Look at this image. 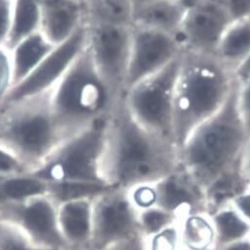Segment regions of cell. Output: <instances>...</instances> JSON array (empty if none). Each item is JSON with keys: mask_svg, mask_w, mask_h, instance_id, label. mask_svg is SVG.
<instances>
[{"mask_svg": "<svg viewBox=\"0 0 250 250\" xmlns=\"http://www.w3.org/2000/svg\"><path fill=\"white\" fill-rule=\"evenodd\" d=\"M179 166V148L166 138L144 128L122 98L108 118L101 176L112 188L130 190L151 184Z\"/></svg>", "mask_w": 250, "mask_h": 250, "instance_id": "1", "label": "cell"}, {"mask_svg": "<svg viewBox=\"0 0 250 250\" xmlns=\"http://www.w3.org/2000/svg\"><path fill=\"white\" fill-rule=\"evenodd\" d=\"M248 137L238 107L235 81L223 107L202 123L181 145L179 165L206 191L240 165Z\"/></svg>", "mask_w": 250, "mask_h": 250, "instance_id": "2", "label": "cell"}, {"mask_svg": "<svg viewBox=\"0 0 250 250\" xmlns=\"http://www.w3.org/2000/svg\"><path fill=\"white\" fill-rule=\"evenodd\" d=\"M235 78L215 55L183 51L173 97V135L178 146L229 98Z\"/></svg>", "mask_w": 250, "mask_h": 250, "instance_id": "3", "label": "cell"}, {"mask_svg": "<svg viewBox=\"0 0 250 250\" xmlns=\"http://www.w3.org/2000/svg\"><path fill=\"white\" fill-rule=\"evenodd\" d=\"M51 91L0 107V147L33 171L67 139L55 117Z\"/></svg>", "mask_w": 250, "mask_h": 250, "instance_id": "4", "label": "cell"}, {"mask_svg": "<svg viewBox=\"0 0 250 250\" xmlns=\"http://www.w3.org/2000/svg\"><path fill=\"white\" fill-rule=\"evenodd\" d=\"M118 101L99 74L87 46L51 91L55 117L67 138L109 116Z\"/></svg>", "mask_w": 250, "mask_h": 250, "instance_id": "5", "label": "cell"}, {"mask_svg": "<svg viewBox=\"0 0 250 250\" xmlns=\"http://www.w3.org/2000/svg\"><path fill=\"white\" fill-rule=\"evenodd\" d=\"M109 116L67 139L43 164L31 171L50 182H89L105 184L101 165ZM106 185V184H105Z\"/></svg>", "mask_w": 250, "mask_h": 250, "instance_id": "6", "label": "cell"}, {"mask_svg": "<svg viewBox=\"0 0 250 250\" xmlns=\"http://www.w3.org/2000/svg\"><path fill=\"white\" fill-rule=\"evenodd\" d=\"M180 57L128 88L122 97L125 107L144 128L174 143L173 97Z\"/></svg>", "mask_w": 250, "mask_h": 250, "instance_id": "7", "label": "cell"}, {"mask_svg": "<svg viewBox=\"0 0 250 250\" xmlns=\"http://www.w3.org/2000/svg\"><path fill=\"white\" fill-rule=\"evenodd\" d=\"M87 47L92 61L116 101L126 91L132 27L87 24Z\"/></svg>", "mask_w": 250, "mask_h": 250, "instance_id": "8", "label": "cell"}, {"mask_svg": "<svg viewBox=\"0 0 250 250\" xmlns=\"http://www.w3.org/2000/svg\"><path fill=\"white\" fill-rule=\"evenodd\" d=\"M138 235L139 211L127 190L110 187L93 199L89 250H105Z\"/></svg>", "mask_w": 250, "mask_h": 250, "instance_id": "9", "label": "cell"}, {"mask_svg": "<svg viewBox=\"0 0 250 250\" xmlns=\"http://www.w3.org/2000/svg\"><path fill=\"white\" fill-rule=\"evenodd\" d=\"M0 221L15 228L41 248L61 250L65 247L58 223V205L48 194L1 206Z\"/></svg>", "mask_w": 250, "mask_h": 250, "instance_id": "10", "label": "cell"}, {"mask_svg": "<svg viewBox=\"0 0 250 250\" xmlns=\"http://www.w3.org/2000/svg\"><path fill=\"white\" fill-rule=\"evenodd\" d=\"M87 42L88 33L85 22L67 40L57 45L31 74L14 85L4 103L22 100L52 90L78 56L84 51Z\"/></svg>", "mask_w": 250, "mask_h": 250, "instance_id": "11", "label": "cell"}, {"mask_svg": "<svg viewBox=\"0 0 250 250\" xmlns=\"http://www.w3.org/2000/svg\"><path fill=\"white\" fill-rule=\"evenodd\" d=\"M231 23L218 0H190L176 38L182 51L215 55Z\"/></svg>", "mask_w": 250, "mask_h": 250, "instance_id": "12", "label": "cell"}, {"mask_svg": "<svg viewBox=\"0 0 250 250\" xmlns=\"http://www.w3.org/2000/svg\"><path fill=\"white\" fill-rule=\"evenodd\" d=\"M182 52V47L176 37L132 26L131 54L126 90L168 65Z\"/></svg>", "mask_w": 250, "mask_h": 250, "instance_id": "13", "label": "cell"}, {"mask_svg": "<svg viewBox=\"0 0 250 250\" xmlns=\"http://www.w3.org/2000/svg\"><path fill=\"white\" fill-rule=\"evenodd\" d=\"M156 207L177 215L206 212L204 188L181 166L154 183Z\"/></svg>", "mask_w": 250, "mask_h": 250, "instance_id": "14", "label": "cell"}, {"mask_svg": "<svg viewBox=\"0 0 250 250\" xmlns=\"http://www.w3.org/2000/svg\"><path fill=\"white\" fill-rule=\"evenodd\" d=\"M187 7L185 0H138L134 1L132 26L176 37Z\"/></svg>", "mask_w": 250, "mask_h": 250, "instance_id": "15", "label": "cell"}, {"mask_svg": "<svg viewBox=\"0 0 250 250\" xmlns=\"http://www.w3.org/2000/svg\"><path fill=\"white\" fill-rule=\"evenodd\" d=\"M92 202L90 199L58 205V223L65 246L86 247L92 233Z\"/></svg>", "mask_w": 250, "mask_h": 250, "instance_id": "16", "label": "cell"}, {"mask_svg": "<svg viewBox=\"0 0 250 250\" xmlns=\"http://www.w3.org/2000/svg\"><path fill=\"white\" fill-rule=\"evenodd\" d=\"M55 47L41 31L27 37L14 46L10 50L13 86L31 74Z\"/></svg>", "mask_w": 250, "mask_h": 250, "instance_id": "17", "label": "cell"}, {"mask_svg": "<svg viewBox=\"0 0 250 250\" xmlns=\"http://www.w3.org/2000/svg\"><path fill=\"white\" fill-rule=\"evenodd\" d=\"M182 250H216L217 240L211 216L206 212L183 215L178 221Z\"/></svg>", "mask_w": 250, "mask_h": 250, "instance_id": "18", "label": "cell"}, {"mask_svg": "<svg viewBox=\"0 0 250 250\" xmlns=\"http://www.w3.org/2000/svg\"><path fill=\"white\" fill-rule=\"evenodd\" d=\"M134 0H87L85 22L93 25L132 27Z\"/></svg>", "mask_w": 250, "mask_h": 250, "instance_id": "19", "label": "cell"}, {"mask_svg": "<svg viewBox=\"0 0 250 250\" xmlns=\"http://www.w3.org/2000/svg\"><path fill=\"white\" fill-rule=\"evenodd\" d=\"M250 54V17L232 22L215 56L232 71Z\"/></svg>", "mask_w": 250, "mask_h": 250, "instance_id": "20", "label": "cell"}, {"mask_svg": "<svg viewBox=\"0 0 250 250\" xmlns=\"http://www.w3.org/2000/svg\"><path fill=\"white\" fill-rule=\"evenodd\" d=\"M41 21L39 0H14L11 26L4 46L11 50L22 40L39 32Z\"/></svg>", "mask_w": 250, "mask_h": 250, "instance_id": "21", "label": "cell"}, {"mask_svg": "<svg viewBox=\"0 0 250 250\" xmlns=\"http://www.w3.org/2000/svg\"><path fill=\"white\" fill-rule=\"evenodd\" d=\"M48 194V183L32 172L0 176V207Z\"/></svg>", "mask_w": 250, "mask_h": 250, "instance_id": "22", "label": "cell"}, {"mask_svg": "<svg viewBox=\"0 0 250 250\" xmlns=\"http://www.w3.org/2000/svg\"><path fill=\"white\" fill-rule=\"evenodd\" d=\"M210 216L216 232L217 248L250 235V224L232 205L223 207Z\"/></svg>", "mask_w": 250, "mask_h": 250, "instance_id": "23", "label": "cell"}, {"mask_svg": "<svg viewBox=\"0 0 250 250\" xmlns=\"http://www.w3.org/2000/svg\"><path fill=\"white\" fill-rule=\"evenodd\" d=\"M108 188L110 187L101 183L77 181L50 182L48 183V195L57 203V205H60L75 200H93Z\"/></svg>", "mask_w": 250, "mask_h": 250, "instance_id": "24", "label": "cell"}, {"mask_svg": "<svg viewBox=\"0 0 250 250\" xmlns=\"http://www.w3.org/2000/svg\"><path fill=\"white\" fill-rule=\"evenodd\" d=\"M179 219L177 215L165 211L161 208H149V209L139 212L140 233L145 238L149 237L177 224Z\"/></svg>", "mask_w": 250, "mask_h": 250, "instance_id": "25", "label": "cell"}, {"mask_svg": "<svg viewBox=\"0 0 250 250\" xmlns=\"http://www.w3.org/2000/svg\"><path fill=\"white\" fill-rule=\"evenodd\" d=\"M0 250H47L31 242L12 226L0 221Z\"/></svg>", "mask_w": 250, "mask_h": 250, "instance_id": "26", "label": "cell"}, {"mask_svg": "<svg viewBox=\"0 0 250 250\" xmlns=\"http://www.w3.org/2000/svg\"><path fill=\"white\" fill-rule=\"evenodd\" d=\"M146 250H182L178 223L145 238Z\"/></svg>", "mask_w": 250, "mask_h": 250, "instance_id": "27", "label": "cell"}, {"mask_svg": "<svg viewBox=\"0 0 250 250\" xmlns=\"http://www.w3.org/2000/svg\"><path fill=\"white\" fill-rule=\"evenodd\" d=\"M13 86V70L10 50L0 45V107L5 102Z\"/></svg>", "mask_w": 250, "mask_h": 250, "instance_id": "28", "label": "cell"}, {"mask_svg": "<svg viewBox=\"0 0 250 250\" xmlns=\"http://www.w3.org/2000/svg\"><path fill=\"white\" fill-rule=\"evenodd\" d=\"M128 195L139 212L156 207V191L154 183L134 187L128 190Z\"/></svg>", "mask_w": 250, "mask_h": 250, "instance_id": "29", "label": "cell"}, {"mask_svg": "<svg viewBox=\"0 0 250 250\" xmlns=\"http://www.w3.org/2000/svg\"><path fill=\"white\" fill-rule=\"evenodd\" d=\"M237 102L248 135H250V77L237 81Z\"/></svg>", "mask_w": 250, "mask_h": 250, "instance_id": "30", "label": "cell"}, {"mask_svg": "<svg viewBox=\"0 0 250 250\" xmlns=\"http://www.w3.org/2000/svg\"><path fill=\"white\" fill-rule=\"evenodd\" d=\"M232 22L250 17V0H218Z\"/></svg>", "mask_w": 250, "mask_h": 250, "instance_id": "31", "label": "cell"}, {"mask_svg": "<svg viewBox=\"0 0 250 250\" xmlns=\"http://www.w3.org/2000/svg\"><path fill=\"white\" fill-rule=\"evenodd\" d=\"M23 172L29 171L11 153L0 147V176H7Z\"/></svg>", "mask_w": 250, "mask_h": 250, "instance_id": "32", "label": "cell"}, {"mask_svg": "<svg viewBox=\"0 0 250 250\" xmlns=\"http://www.w3.org/2000/svg\"><path fill=\"white\" fill-rule=\"evenodd\" d=\"M14 0H0V45H5L9 34Z\"/></svg>", "mask_w": 250, "mask_h": 250, "instance_id": "33", "label": "cell"}, {"mask_svg": "<svg viewBox=\"0 0 250 250\" xmlns=\"http://www.w3.org/2000/svg\"><path fill=\"white\" fill-rule=\"evenodd\" d=\"M231 205L250 224V189L239 195Z\"/></svg>", "mask_w": 250, "mask_h": 250, "instance_id": "34", "label": "cell"}, {"mask_svg": "<svg viewBox=\"0 0 250 250\" xmlns=\"http://www.w3.org/2000/svg\"><path fill=\"white\" fill-rule=\"evenodd\" d=\"M105 250H146V241L143 235H138Z\"/></svg>", "mask_w": 250, "mask_h": 250, "instance_id": "35", "label": "cell"}, {"mask_svg": "<svg viewBox=\"0 0 250 250\" xmlns=\"http://www.w3.org/2000/svg\"><path fill=\"white\" fill-rule=\"evenodd\" d=\"M240 165H241V169L244 174V177L247 181L248 187L250 189V135L247 139V142L241 156Z\"/></svg>", "mask_w": 250, "mask_h": 250, "instance_id": "36", "label": "cell"}, {"mask_svg": "<svg viewBox=\"0 0 250 250\" xmlns=\"http://www.w3.org/2000/svg\"><path fill=\"white\" fill-rule=\"evenodd\" d=\"M233 75L237 81H242L250 77V54L235 67Z\"/></svg>", "mask_w": 250, "mask_h": 250, "instance_id": "37", "label": "cell"}, {"mask_svg": "<svg viewBox=\"0 0 250 250\" xmlns=\"http://www.w3.org/2000/svg\"><path fill=\"white\" fill-rule=\"evenodd\" d=\"M216 250H250V235L239 240L219 246Z\"/></svg>", "mask_w": 250, "mask_h": 250, "instance_id": "38", "label": "cell"}, {"mask_svg": "<svg viewBox=\"0 0 250 250\" xmlns=\"http://www.w3.org/2000/svg\"><path fill=\"white\" fill-rule=\"evenodd\" d=\"M61 250H89L86 247H72V246H65Z\"/></svg>", "mask_w": 250, "mask_h": 250, "instance_id": "39", "label": "cell"}, {"mask_svg": "<svg viewBox=\"0 0 250 250\" xmlns=\"http://www.w3.org/2000/svg\"><path fill=\"white\" fill-rule=\"evenodd\" d=\"M134 1H138V0H134ZM185 1H190V0H185Z\"/></svg>", "mask_w": 250, "mask_h": 250, "instance_id": "40", "label": "cell"}, {"mask_svg": "<svg viewBox=\"0 0 250 250\" xmlns=\"http://www.w3.org/2000/svg\"><path fill=\"white\" fill-rule=\"evenodd\" d=\"M81 1H83V2H86V1H87V0H81Z\"/></svg>", "mask_w": 250, "mask_h": 250, "instance_id": "41", "label": "cell"}]
</instances>
